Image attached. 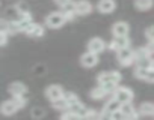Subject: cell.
<instances>
[{"mask_svg": "<svg viewBox=\"0 0 154 120\" xmlns=\"http://www.w3.org/2000/svg\"><path fill=\"white\" fill-rule=\"evenodd\" d=\"M112 96H113L121 105H124V104H131V102H133L134 93H133V90L128 89V87H124V86L119 87V86H118Z\"/></svg>", "mask_w": 154, "mask_h": 120, "instance_id": "obj_1", "label": "cell"}, {"mask_svg": "<svg viewBox=\"0 0 154 120\" xmlns=\"http://www.w3.org/2000/svg\"><path fill=\"white\" fill-rule=\"evenodd\" d=\"M65 23H66V20H65V17L60 11L48 14L45 17V21H44L45 27H48V29H60Z\"/></svg>", "mask_w": 154, "mask_h": 120, "instance_id": "obj_2", "label": "cell"}, {"mask_svg": "<svg viewBox=\"0 0 154 120\" xmlns=\"http://www.w3.org/2000/svg\"><path fill=\"white\" fill-rule=\"evenodd\" d=\"M121 80H122V75L118 71H104L98 74L97 77L98 84H118L121 83Z\"/></svg>", "mask_w": 154, "mask_h": 120, "instance_id": "obj_3", "label": "cell"}, {"mask_svg": "<svg viewBox=\"0 0 154 120\" xmlns=\"http://www.w3.org/2000/svg\"><path fill=\"white\" fill-rule=\"evenodd\" d=\"M116 59H118V63L121 66H131L134 63V54H133V50L131 48H124V50H119L116 53Z\"/></svg>", "mask_w": 154, "mask_h": 120, "instance_id": "obj_4", "label": "cell"}, {"mask_svg": "<svg viewBox=\"0 0 154 120\" xmlns=\"http://www.w3.org/2000/svg\"><path fill=\"white\" fill-rule=\"evenodd\" d=\"M44 93H45V98H47L50 102H54V101L63 98L65 90H63L62 86H59V84H51V86H48V87L45 89Z\"/></svg>", "mask_w": 154, "mask_h": 120, "instance_id": "obj_5", "label": "cell"}, {"mask_svg": "<svg viewBox=\"0 0 154 120\" xmlns=\"http://www.w3.org/2000/svg\"><path fill=\"white\" fill-rule=\"evenodd\" d=\"M74 12L79 17L89 15L92 12V3L89 0H77V2H74Z\"/></svg>", "mask_w": 154, "mask_h": 120, "instance_id": "obj_6", "label": "cell"}, {"mask_svg": "<svg viewBox=\"0 0 154 120\" xmlns=\"http://www.w3.org/2000/svg\"><path fill=\"white\" fill-rule=\"evenodd\" d=\"M124 48H130V38L128 36H118L109 42V50H112L115 53H118L119 50H124Z\"/></svg>", "mask_w": 154, "mask_h": 120, "instance_id": "obj_7", "label": "cell"}, {"mask_svg": "<svg viewBox=\"0 0 154 120\" xmlns=\"http://www.w3.org/2000/svg\"><path fill=\"white\" fill-rule=\"evenodd\" d=\"M107 48V44L101 39V38H92L89 42H88V51L92 53V54H101L104 50Z\"/></svg>", "mask_w": 154, "mask_h": 120, "instance_id": "obj_8", "label": "cell"}, {"mask_svg": "<svg viewBox=\"0 0 154 120\" xmlns=\"http://www.w3.org/2000/svg\"><path fill=\"white\" fill-rule=\"evenodd\" d=\"M98 62H100L98 56L97 54H92L89 51H86V53H83L80 56V65L83 68H94V66L98 65Z\"/></svg>", "mask_w": 154, "mask_h": 120, "instance_id": "obj_9", "label": "cell"}, {"mask_svg": "<svg viewBox=\"0 0 154 120\" xmlns=\"http://www.w3.org/2000/svg\"><path fill=\"white\" fill-rule=\"evenodd\" d=\"M128 33H130V26H128V23H125V21H116V23L112 26V35H113V38L128 36Z\"/></svg>", "mask_w": 154, "mask_h": 120, "instance_id": "obj_10", "label": "cell"}, {"mask_svg": "<svg viewBox=\"0 0 154 120\" xmlns=\"http://www.w3.org/2000/svg\"><path fill=\"white\" fill-rule=\"evenodd\" d=\"M27 86L21 81H14L8 86V92L12 95V96H24L27 93Z\"/></svg>", "mask_w": 154, "mask_h": 120, "instance_id": "obj_11", "label": "cell"}, {"mask_svg": "<svg viewBox=\"0 0 154 120\" xmlns=\"http://www.w3.org/2000/svg\"><path fill=\"white\" fill-rule=\"evenodd\" d=\"M20 108L17 107V104L14 102V99H8V101L2 102V105H0V113H2L3 116H12Z\"/></svg>", "mask_w": 154, "mask_h": 120, "instance_id": "obj_12", "label": "cell"}, {"mask_svg": "<svg viewBox=\"0 0 154 120\" xmlns=\"http://www.w3.org/2000/svg\"><path fill=\"white\" fill-rule=\"evenodd\" d=\"M97 9L101 14H112L116 9V2L115 0H100L97 5Z\"/></svg>", "mask_w": 154, "mask_h": 120, "instance_id": "obj_13", "label": "cell"}, {"mask_svg": "<svg viewBox=\"0 0 154 120\" xmlns=\"http://www.w3.org/2000/svg\"><path fill=\"white\" fill-rule=\"evenodd\" d=\"M121 111H122V114L127 117V120H139V113H137V110H136L131 104H124V105H121Z\"/></svg>", "mask_w": 154, "mask_h": 120, "instance_id": "obj_14", "label": "cell"}, {"mask_svg": "<svg viewBox=\"0 0 154 120\" xmlns=\"http://www.w3.org/2000/svg\"><path fill=\"white\" fill-rule=\"evenodd\" d=\"M44 33H45V26L38 24V23H33V26L29 29V32L26 35H29L32 38H41V36H44Z\"/></svg>", "mask_w": 154, "mask_h": 120, "instance_id": "obj_15", "label": "cell"}, {"mask_svg": "<svg viewBox=\"0 0 154 120\" xmlns=\"http://www.w3.org/2000/svg\"><path fill=\"white\" fill-rule=\"evenodd\" d=\"M140 116H154V102H142L137 108Z\"/></svg>", "mask_w": 154, "mask_h": 120, "instance_id": "obj_16", "label": "cell"}, {"mask_svg": "<svg viewBox=\"0 0 154 120\" xmlns=\"http://www.w3.org/2000/svg\"><path fill=\"white\" fill-rule=\"evenodd\" d=\"M121 110V104L112 96L107 102H106V105H104V108H103V111H106V113H109V114H112V113H115V111H119Z\"/></svg>", "mask_w": 154, "mask_h": 120, "instance_id": "obj_17", "label": "cell"}, {"mask_svg": "<svg viewBox=\"0 0 154 120\" xmlns=\"http://www.w3.org/2000/svg\"><path fill=\"white\" fill-rule=\"evenodd\" d=\"M89 96H91V99H94V101H101V99H104L106 96H109L106 92H104V89L98 84L97 87H94L91 92H89Z\"/></svg>", "mask_w": 154, "mask_h": 120, "instance_id": "obj_18", "label": "cell"}, {"mask_svg": "<svg viewBox=\"0 0 154 120\" xmlns=\"http://www.w3.org/2000/svg\"><path fill=\"white\" fill-rule=\"evenodd\" d=\"M154 5V0H134V8L139 11H148Z\"/></svg>", "mask_w": 154, "mask_h": 120, "instance_id": "obj_19", "label": "cell"}, {"mask_svg": "<svg viewBox=\"0 0 154 120\" xmlns=\"http://www.w3.org/2000/svg\"><path fill=\"white\" fill-rule=\"evenodd\" d=\"M63 99H65V102L68 104V108H69L71 105L77 104V102H80L79 96H77L75 93H72V92H65V93H63Z\"/></svg>", "mask_w": 154, "mask_h": 120, "instance_id": "obj_20", "label": "cell"}, {"mask_svg": "<svg viewBox=\"0 0 154 120\" xmlns=\"http://www.w3.org/2000/svg\"><path fill=\"white\" fill-rule=\"evenodd\" d=\"M51 105H53V108H54L56 111H60V113H63V111H66V110H68V104L65 102V99H63V98H60V99H57V101L51 102Z\"/></svg>", "mask_w": 154, "mask_h": 120, "instance_id": "obj_21", "label": "cell"}, {"mask_svg": "<svg viewBox=\"0 0 154 120\" xmlns=\"http://www.w3.org/2000/svg\"><path fill=\"white\" fill-rule=\"evenodd\" d=\"M30 116H32L33 120H41L45 116V110L42 107H35V108L30 110Z\"/></svg>", "mask_w": 154, "mask_h": 120, "instance_id": "obj_22", "label": "cell"}, {"mask_svg": "<svg viewBox=\"0 0 154 120\" xmlns=\"http://www.w3.org/2000/svg\"><path fill=\"white\" fill-rule=\"evenodd\" d=\"M60 120H80V116L75 114V113H72V111H69V110H66V111L62 113Z\"/></svg>", "mask_w": 154, "mask_h": 120, "instance_id": "obj_23", "label": "cell"}, {"mask_svg": "<svg viewBox=\"0 0 154 120\" xmlns=\"http://www.w3.org/2000/svg\"><path fill=\"white\" fill-rule=\"evenodd\" d=\"M151 62H152V59H140V60H136V68H145V69H149L151 68Z\"/></svg>", "mask_w": 154, "mask_h": 120, "instance_id": "obj_24", "label": "cell"}, {"mask_svg": "<svg viewBox=\"0 0 154 120\" xmlns=\"http://www.w3.org/2000/svg\"><path fill=\"white\" fill-rule=\"evenodd\" d=\"M12 99H14V102L17 104V107H18L20 110L27 105V98H26V96H12Z\"/></svg>", "mask_w": 154, "mask_h": 120, "instance_id": "obj_25", "label": "cell"}, {"mask_svg": "<svg viewBox=\"0 0 154 120\" xmlns=\"http://www.w3.org/2000/svg\"><path fill=\"white\" fill-rule=\"evenodd\" d=\"M145 38L148 39L149 44H154V26H149L145 29Z\"/></svg>", "mask_w": 154, "mask_h": 120, "instance_id": "obj_26", "label": "cell"}, {"mask_svg": "<svg viewBox=\"0 0 154 120\" xmlns=\"http://www.w3.org/2000/svg\"><path fill=\"white\" fill-rule=\"evenodd\" d=\"M146 71H148V69H145V68H136V69H134V77L139 78V80H143L145 75H146Z\"/></svg>", "mask_w": 154, "mask_h": 120, "instance_id": "obj_27", "label": "cell"}, {"mask_svg": "<svg viewBox=\"0 0 154 120\" xmlns=\"http://www.w3.org/2000/svg\"><path fill=\"white\" fill-rule=\"evenodd\" d=\"M8 41H9V35H8L6 32L0 30V47H5V45L8 44Z\"/></svg>", "mask_w": 154, "mask_h": 120, "instance_id": "obj_28", "label": "cell"}, {"mask_svg": "<svg viewBox=\"0 0 154 120\" xmlns=\"http://www.w3.org/2000/svg\"><path fill=\"white\" fill-rule=\"evenodd\" d=\"M15 8L18 9V12H20V14H24V12H29V8H27V5H26L24 2H18V3L15 5Z\"/></svg>", "mask_w": 154, "mask_h": 120, "instance_id": "obj_29", "label": "cell"}, {"mask_svg": "<svg viewBox=\"0 0 154 120\" xmlns=\"http://www.w3.org/2000/svg\"><path fill=\"white\" fill-rule=\"evenodd\" d=\"M112 120H127V117L122 114V111L119 110V111H115V113H112Z\"/></svg>", "mask_w": 154, "mask_h": 120, "instance_id": "obj_30", "label": "cell"}, {"mask_svg": "<svg viewBox=\"0 0 154 120\" xmlns=\"http://www.w3.org/2000/svg\"><path fill=\"white\" fill-rule=\"evenodd\" d=\"M143 81H148V83H154V69H148L146 71V75H145V78H143Z\"/></svg>", "mask_w": 154, "mask_h": 120, "instance_id": "obj_31", "label": "cell"}, {"mask_svg": "<svg viewBox=\"0 0 154 120\" xmlns=\"http://www.w3.org/2000/svg\"><path fill=\"white\" fill-rule=\"evenodd\" d=\"M97 120H112V114H109V113H106V111H101L100 114H98V119Z\"/></svg>", "mask_w": 154, "mask_h": 120, "instance_id": "obj_32", "label": "cell"}, {"mask_svg": "<svg viewBox=\"0 0 154 120\" xmlns=\"http://www.w3.org/2000/svg\"><path fill=\"white\" fill-rule=\"evenodd\" d=\"M69 2H72V0H54V3H56L57 6H60V8H63V6L68 5Z\"/></svg>", "mask_w": 154, "mask_h": 120, "instance_id": "obj_33", "label": "cell"}, {"mask_svg": "<svg viewBox=\"0 0 154 120\" xmlns=\"http://www.w3.org/2000/svg\"><path fill=\"white\" fill-rule=\"evenodd\" d=\"M151 69H154V59H152V62H151Z\"/></svg>", "mask_w": 154, "mask_h": 120, "instance_id": "obj_34", "label": "cell"}]
</instances>
